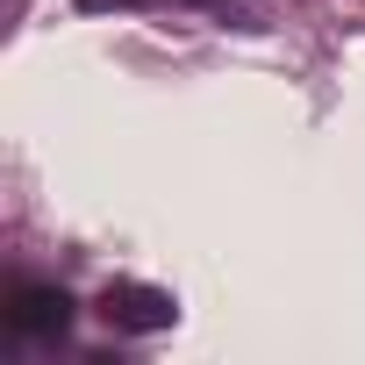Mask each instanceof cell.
Returning a JSON list of instances; mask_svg holds the SVG:
<instances>
[{"instance_id": "obj_3", "label": "cell", "mask_w": 365, "mask_h": 365, "mask_svg": "<svg viewBox=\"0 0 365 365\" xmlns=\"http://www.w3.org/2000/svg\"><path fill=\"white\" fill-rule=\"evenodd\" d=\"M72 8H86V15H108V8H179V0H72Z\"/></svg>"}, {"instance_id": "obj_2", "label": "cell", "mask_w": 365, "mask_h": 365, "mask_svg": "<svg viewBox=\"0 0 365 365\" xmlns=\"http://www.w3.org/2000/svg\"><path fill=\"white\" fill-rule=\"evenodd\" d=\"M93 315H101L115 336H158V329L179 322V301H172L165 287H150V279H108V287L93 294Z\"/></svg>"}, {"instance_id": "obj_4", "label": "cell", "mask_w": 365, "mask_h": 365, "mask_svg": "<svg viewBox=\"0 0 365 365\" xmlns=\"http://www.w3.org/2000/svg\"><path fill=\"white\" fill-rule=\"evenodd\" d=\"M208 8H230V0H208Z\"/></svg>"}, {"instance_id": "obj_1", "label": "cell", "mask_w": 365, "mask_h": 365, "mask_svg": "<svg viewBox=\"0 0 365 365\" xmlns=\"http://www.w3.org/2000/svg\"><path fill=\"white\" fill-rule=\"evenodd\" d=\"M79 322V301L58 279H8L0 287V329L15 344H65Z\"/></svg>"}]
</instances>
